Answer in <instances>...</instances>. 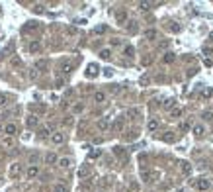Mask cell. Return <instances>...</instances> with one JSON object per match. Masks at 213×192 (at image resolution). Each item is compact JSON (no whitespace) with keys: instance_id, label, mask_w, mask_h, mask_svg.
<instances>
[{"instance_id":"cell-21","label":"cell","mask_w":213,"mask_h":192,"mask_svg":"<svg viewBox=\"0 0 213 192\" xmlns=\"http://www.w3.org/2000/svg\"><path fill=\"white\" fill-rule=\"evenodd\" d=\"M10 174H12V177H18V174H20V165L18 163L10 167Z\"/></svg>"},{"instance_id":"cell-36","label":"cell","mask_w":213,"mask_h":192,"mask_svg":"<svg viewBox=\"0 0 213 192\" xmlns=\"http://www.w3.org/2000/svg\"><path fill=\"white\" fill-rule=\"evenodd\" d=\"M127 116H139V110H137V108H133V110L127 112Z\"/></svg>"},{"instance_id":"cell-22","label":"cell","mask_w":213,"mask_h":192,"mask_svg":"<svg viewBox=\"0 0 213 192\" xmlns=\"http://www.w3.org/2000/svg\"><path fill=\"white\" fill-rule=\"evenodd\" d=\"M49 133H51V135L55 133V131H53V126H45V127H41V135H49Z\"/></svg>"},{"instance_id":"cell-25","label":"cell","mask_w":213,"mask_h":192,"mask_svg":"<svg viewBox=\"0 0 213 192\" xmlns=\"http://www.w3.org/2000/svg\"><path fill=\"white\" fill-rule=\"evenodd\" d=\"M164 63H174V53H166V55L162 57Z\"/></svg>"},{"instance_id":"cell-23","label":"cell","mask_w":213,"mask_h":192,"mask_svg":"<svg viewBox=\"0 0 213 192\" xmlns=\"http://www.w3.org/2000/svg\"><path fill=\"white\" fill-rule=\"evenodd\" d=\"M53 192H67V186L63 184V182H57L55 188H53Z\"/></svg>"},{"instance_id":"cell-19","label":"cell","mask_w":213,"mask_h":192,"mask_svg":"<svg viewBox=\"0 0 213 192\" xmlns=\"http://www.w3.org/2000/svg\"><path fill=\"white\" fill-rule=\"evenodd\" d=\"M114 130H115V131H121V130H123V118H118V120H115Z\"/></svg>"},{"instance_id":"cell-3","label":"cell","mask_w":213,"mask_h":192,"mask_svg":"<svg viewBox=\"0 0 213 192\" xmlns=\"http://www.w3.org/2000/svg\"><path fill=\"white\" fill-rule=\"evenodd\" d=\"M51 143H55V145L65 143V133H63V131H55V133L51 135Z\"/></svg>"},{"instance_id":"cell-9","label":"cell","mask_w":213,"mask_h":192,"mask_svg":"<svg viewBox=\"0 0 213 192\" xmlns=\"http://www.w3.org/2000/svg\"><path fill=\"white\" fill-rule=\"evenodd\" d=\"M96 127H98L100 131H106V130L110 127V120H108V118H100L98 124H96Z\"/></svg>"},{"instance_id":"cell-11","label":"cell","mask_w":213,"mask_h":192,"mask_svg":"<svg viewBox=\"0 0 213 192\" xmlns=\"http://www.w3.org/2000/svg\"><path fill=\"white\" fill-rule=\"evenodd\" d=\"M147 130L149 131H157L158 130V120L157 118H151V120L147 122Z\"/></svg>"},{"instance_id":"cell-15","label":"cell","mask_w":213,"mask_h":192,"mask_svg":"<svg viewBox=\"0 0 213 192\" xmlns=\"http://www.w3.org/2000/svg\"><path fill=\"white\" fill-rule=\"evenodd\" d=\"M182 114H184V110H182V108H178V106H176V108H174L172 112H170V118H172V120H178Z\"/></svg>"},{"instance_id":"cell-30","label":"cell","mask_w":213,"mask_h":192,"mask_svg":"<svg viewBox=\"0 0 213 192\" xmlns=\"http://www.w3.org/2000/svg\"><path fill=\"white\" fill-rule=\"evenodd\" d=\"M37 161H39V155H37V153L29 157V163H31V165H37Z\"/></svg>"},{"instance_id":"cell-13","label":"cell","mask_w":213,"mask_h":192,"mask_svg":"<svg viewBox=\"0 0 213 192\" xmlns=\"http://www.w3.org/2000/svg\"><path fill=\"white\" fill-rule=\"evenodd\" d=\"M94 102H98V104L106 102V92H102V90H98V92L94 94Z\"/></svg>"},{"instance_id":"cell-35","label":"cell","mask_w":213,"mask_h":192,"mask_svg":"<svg viewBox=\"0 0 213 192\" xmlns=\"http://www.w3.org/2000/svg\"><path fill=\"white\" fill-rule=\"evenodd\" d=\"M211 94H213V92H211V90H209V88H205V90H203V92H201V98H207V96H211Z\"/></svg>"},{"instance_id":"cell-5","label":"cell","mask_w":213,"mask_h":192,"mask_svg":"<svg viewBox=\"0 0 213 192\" xmlns=\"http://www.w3.org/2000/svg\"><path fill=\"white\" fill-rule=\"evenodd\" d=\"M162 108L166 110V112H172L174 108H176V98H166V100H164V104H162Z\"/></svg>"},{"instance_id":"cell-29","label":"cell","mask_w":213,"mask_h":192,"mask_svg":"<svg viewBox=\"0 0 213 192\" xmlns=\"http://www.w3.org/2000/svg\"><path fill=\"white\" fill-rule=\"evenodd\" d=\"M82 110H84V104H76V106L72 108V112H74V114H80Z\"/></svg>"},{"instance_id":"cell-37","label":"cell","mask_w":213,"mask_h":192,"mask_svg":"<svg viewBox=\"0 0 213 192\" xmlns=\"http://www.w3.org/2000/svg\"><path fill=\"white\" fill-rule=\"evenodd\" d=\"M104 31H106V28H104V26H100V28L94 30V34H104Z\"/></svg>"},{"instance_id":"cell-40","label":"cell","mask_w":213,"mask_h":192,"mask_svg":"<svg viewBox=\"0 0 213 192\" xmlns=\"http://www.w3.org/2000/svg\"><path fill=\"white\" fill-rule=\"evenodd\" d=\"M129 31L133 34V31H137V26H135V22H131V26H129Z\"/></svg>"},{"instance_id":"cell-39","label":"cell","mask_w":213,"mask_h":192,"mask_svg":"<svg viewBox=\"0 0 213 192\" xmlns=\"http://www.w3.org/2000/svg\"><path fill=\"white\" fill-rule=\"evenodd\" d=\"M4 104H6V96L0 94V106H4Z\"/></svg>"},{"instance_id":"cell-27","label":"cell","mask_w":213,"mask_h":192,"mask_svg":"<svg viewBox=\"0 0 213 192\" xmlns=\"http://www.w3.org/2000/svg\"><path fill=\"white\" fill-rule=\"evenodd\" d=\"M45 67H47V61L45 59H41V61L35 63V69H45Z\"/></svg>"},{"instance_id":"cell-8","label":"cell","mask_w":213,"mask_h":192,"mask_svg":"<svg viewBox=\"0 0 213 192\" xmlns=\"http://www.w3.org/2000/svg\"><path fill=\"white\" fill-rule=\"evenodd\" d=\"M25 126H28L29 130H33V127L39 126V118H37V116H29V118L25 120Z\"/></svg>"},{"instance_id":"cell-33","label":"cell","mask_w":213,"mask_h":192,"mask_svg":"<svg viewBox=\"0 0 213 192\" xmlns=\"http://www.w3.org/2000/svg\"><path fill=\"white\" fill-rule=\"evenodd\" d=\"M2 143H4V145H6V147H10V145H12V137H4V139H2Z\"/></svg>"},{"instance_id":"cell-4","label":"cell","mask_w":213,"mask_h":192,"mask_svg":"<svg viewBox=\"0 0 213 192\" xmlns=\"http://www.w3.org/2000/svg\"><path fill=\"white\" fill-rule=\"evenodd\" d=\"M16 131H18V126H16V124H12V122H10V124H6V126H4V133H6L8 137L16 135Z\"/></svg>"},{"instance_id":"cell-42","label":"cell","mask_w":213,"mask_h":192,"mask_svg":"<svg viewBox=\"0 0 213 192\" xmlns=\"http://www.w3.org/2000/svg\"><path fill=\"white\" fill-rule=\"evenodd\" d=\"M188 127H190V126L186 124V122H184V124H180V130H182V131H186V130H188Z\"/></svg>"},{"instance_id":"cell-17","label":"cell","mask_w":213,"mask_h":192,"mask_svg":"<svg viewBox=\"0 0 213 192\" xmlns=\"http://www.w3.org/2000/svg\"><path fill=\"white\" fill-rule=\"evenodd\" d=\"M90 177V169L88 167H82L80 170H78V178H88Z\"/></svg>"},{"instance_id":"cell-34","label":"cell","mask_w":213,"mask_h":192,"mask_svg":"<svg viewBox=\"0 0 213 192\" xmlns=\"http://www.w3.org/2000/svg\"><path fill=\"white\" fill-rule=\"evenodd\" d=\"M114 153L118 157H121V155H123V149H121V147H114Z\"/></svg>"},{"instance_id":"cell-28","label":"cell","mask_w":213,"mask_h":192,"mask_svg":"<svg viewBox=\"0 0 213 192\" xmlns=\"http://www.w3.org/2000/svg\"><path fill=\"white\" fill-rule=\"evenodd\" d=\"M43 10H45V6H43V4H35V6H33V12H37V14H41Z\"/></svg>"},{"instance_id":"cell-10","label":"cell","mask_w":213,"mask_h":192,"mask_svg":"<svg viewBox=\"0 0 213 192\" xmlns=\"http://www.w3.org/2000/svg\"><path fill=\"white\" fill-rule=\"evenodd\" d=\"M100 59H104V61H110L111 59V49H110V47L100 49Z\"/></svg>"},{"instance_id":"cell-20","label":"cell","mask_w":213,"mask_h":192,"mask_svg":"<svg viewBox=\"0 0 213 192\" xmlns=\"http://www.w3.org/2000/svg\"><path fill=\"white\" fill-rule=\"evenodd\" d=\"M96 73H98V65H88V71H86L88 77H94Z\"/></svg>"},{"instance_id":"cell-7","label":"cell","mask_w":213,"mask_h":192,"mask_svg":"<svg viewBox=\"0 0 213 192\" xmlns=\"http://www.w3.org/2000/svg\"><path fill=\"white\" fill-rule=\"evenodd\" d=\"M57 165H59L61 169H71V167H72V159H71V157H61Z\"/></svg>"},{"instance_id":"cell-38","label":"cell","mask_w":213,"mask_h":192,"mask_svg":"<svg viewBox=\"0 0 213 192\" xmlns=\"http://www.w3.org/2000/svg\"><path fill=\"white\" fill-rule=\"evenodd\" d=\"M104 74H106V77H111V74H114V71H111V69H104Z\"/></svg>"},{"instance_id":"cell-14","label":"cell","mask_w":213,"mask_h":192,"mask_svg":"<svg viewBox=\"0 0 213 192\" xmlns=\"http://www.w3.org/2000/svg\"><path fill=\"white\" fill-rule=\"evenodd\" d=\"M180 169H182L184 174H190V173H192V165H190L188 161H182V163H180Z\"/></svg>"},{"instance_id":"cell-41","label":"cell","mask_w":213,"mask_h":192,"mask_svg":"<svg viewBox=\"0 0 213 192\" xmlns=\"http://www.w3.org/2000/svg\"><path fill=\"white\" fill-rule=\"evenodd\" d=\"M118 20H119V22H123V20H125V14L119 12V14H118Z\"/></svg>"},{"instance_id":"cell-1","label":"cell","mask_w":213,"mask_h":192,"mask_svg":"<svg viewBox=\"0 0 213 192\" xmlns=\"http://www.w3.org/2000/svg\"><path fill=\"white\" fill-rule=\"evenodd\" d=\"M194 188L199 190V192H205V190L211 188V180H209V178H198V180L194 182Z\"/></svg>"},{"instance_id":"cell-44","label":"cell","mask_w":213,"mask_h":192,"mask_svg":"<svg viewBox=\"0 0 213 192\" xmlns=\"http://www.w3.org/2000/svg\"><path fill=\"white\" fill-rule=\"evenodd\" d=\"M0 131H4V127H2V124H0Z\"/></svg>"},{"instance_id":"cell-43","label":"cell","mask_w":213,"mask_h":192,"mask_svg":"<svg viewBox=\"0 0 213 192\" xmlns=\"http://www.w3.org/2000/svg\"><path fill=\"white\" fill-rule=\"evenodd\" d=\"M209 41H213V31H211V34H209Z\"/></svg>"},{"instance_id":"cell-26","label":"cell","mask_w":213,"mask_h":192,"mask_svg":"<svg viewBox=\"0 0 213 192\" xmlns=\"http://www.w3.org/2000/svg\"><path fill=\"white\" fill-rule=\"evenodd\" d=\"M102 155V149H94V151H90V159H98Z\"/></svg>"},{"instance_id":"cell-16","label":"cell","mask_w":213,"mask_h":192,"mask_svg":"<svg viewBox=\"0 0 213 192\" xmlns=\"http://www.w3.org/2000/svg\"><path fill=\"white\" fill-rule=\"evenodd\" d=\"M29 51L31 53H39L41 51V43H39V41H31V43H29Z\"/></svg>"},{"instance_id":"cell-6","label":"cell","mask_w":213,"mask_h":192,"mask_svg":"<svg viewBox=\"0 0 213 192\" xmlns=\"http://www.w3.org/2000/svg\"><path fill=\"white\" fill-rule=\"evenodd\" d=\"M192 133L194 135H198V137H201L205 133V126L203 124H196V126H192Z\"/></svg>"},{"instance_id":"cell-12","label":"cell","mask_w":213,"mask_h":192,"mask_svg":"<svg viewBox=\"0 0 213 192\" xmlns=\"http://www.w3.org/2000/svg\"><path fill=\"white\" fill-rule=\"evenodd\" d=\"M45 163L47 165H55V163H59V157H57L55 153H47L45 155Z\"/></svg>"},{"instance_id":"cell-31","label":"cell","mask_w":213,"mask_h":192,"mask_svg":"<svg viewBox=\"0 0 213 192\" xmlns=\"http://www.w3.org/2000/svg\"><path fill=\"white\" fill-rule=\"evenodd\" d=\"M139 8L141 10H149L151 8V2H139Z\"/></svg>"},{"instance_id":"cell-2","label":"cell","mask_w":213,"mask_h":192,"mask_svg":"<svg viewBox=\"0 0 213 192\" xmlns=\"http://www.w3.org/2000/svg\"><path fill=\"white\" fill-rule=\"evenodd\" d=\"M37 174H39V167H37V165H29L28 170H25V177H28L29 180H33Z\"/></svg>"},{"instance_id":"cell-24","label":"cell","mask_w":213,"mask_h":192,"mask_svg":"<svg viewBox=\"0 0 213 192\" xmlns=\"http://www.w3.org/2000/svg\"><path fill=\"white\" fill-rule=\"evenodd\" d=\"M123 53H125V57H133V53H135V49H133L131 45H125V49H123Z\"/></svg>"},{"instance_id":"cell-18","label":"cell","mask_w":213,"mask_h":192,"mask_svg":"<svg viewBox=\"0 0 213 192\" xmlns=\"http://www.w3.org/2000/svg\"><path fill=\"white\" fill-rule=\"evenodd\" d=\"M143 35H145L147 39H154L158 34H157V30H145V34H143Z\"/></svg>"},{"instance_id":"cell-32","label":"cell","mask_w":213,"mask_h":192,"mask_svg":"<svg viewBox=\"0 0 213 192\" xmlns=\"http://www.w3.org/2000/svg\"><path fill=\"white\" fill-rule=\"evenodd\" d=\"M71 69H72L71 63H63V71H65V73H71Z\"/></svg>"}]
</instances>
